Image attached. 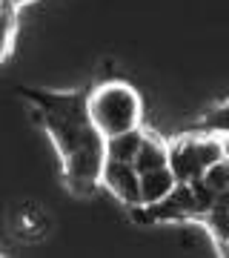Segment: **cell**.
<instances>
[{"label":"cell","instance_id":"1","mask_svg":"<svg viewBox=\"0 0 229 258\" xmlns=\"http://www.w3.org/2000/svg\"><path fill=\"white\" fill-rule=\"evenodd\" d=\"M86 98L89 89H20V101L32 112V120L55 144L63 184L74 195L98 192L106 158V138L92 123Z\"/></svg>","mask_w":229,"mask_h":258},{"label":"cell","instance_id":"2","mask_svg":"<svg viewBox=\"0 0 229 258\" xmlns=\"http://www.w3.org/2000/svg\"><path fill=\"white\" fill-rule=\"evenodd\" d=\"M86 109L103 138L143 126V98L132 83L106 81L95 86L86 98Z\"/></svg>","mask_w":229,"mask_h":258},{"label":"cell","instance_id":"3","mask_svg":"<svg viewBox=\"0 0 229 258\" xmlns=\"http://www.w3.org/2000/svg\"><path fill=\"white\" fill-rule=\"evenodd\" d=\"M166 144H169V169L178 184H189L201 178L212 164L229 158V138L203 129L166 138Z\"/></svg>","mask_w":229,"mask_h":258},{"label":"cell","instance_id":"4","mask_svg":"<svg viewBox=\"0 0 229 258\" xmlns=\"http://www.w3.org/2000/svg\"><path fill=\"white\" fill-rule=\"evenodd\" d=\"M101 186H106L115 198H118L126 210L140 207V184H137V169L129 161H115V158H103L101 169Z\"/></svg>","mask_w":229,"mask_h":258},{"label":"cell","instance_id":"5","mask_svg":"<svg viewBox=\"0 0 229 258\" xmlns=\"http://www.w3.org/2000/svg\"><path fill=\"white\" fill-rule=\"evenodd\" d=\"M132 166L137 169V175L169 166V144H166V138H161V135H155V132L146 129V132H143V141H140V147H137V152H135Z\"/></svg>","mask_w":229,"mask_h":258},{"label":"cell","instance_id":"6","mask_svg":"<svg viewBox=\"0 0 229 258\" xmlns=\"http://www.w3.org/2000/svg\"><path fill=\"white\" fill-rule=\"evenodd\" d=\"M137 184H140V207H149V204L164 201L166 195L175 189V175L169 166L164 169H152V172H140L137 175Z\"/></svg>","mask_w":229,"mask_h":258},{"label":"cell","instance_id":"7","mask_svg":"<svg viewBox=\"0 0 229 258\" xmlns=\"http://www.w3.org/2000/svg\"><path fill=\"white\" fill-rule=\"evenodd\" d=\"M143 132L146 129L137 126V129H129V132H120V135H112L106 138V158H115V161H135V152L143 141Z\"/></svg>","mask_w":229,"mask_h":258},{"label":"cell","instance_id":"8","mask_svg":"<svg viewBox=\"0 0 229 258\" xmlns=\"http://www.w3.org/2000/svg\"><path fill=\"white\" fill-rule=\"evenodd\" d=\"M20 29V9L9 6L6 0H0V63L12 55L15 40H18Z\"/></svg>","mask_w":229,"mask_h":258},{"label":"cell","instance_id":"9","mask_svg":"<svg viewBox=\"0 0 229 258\" xmlns=\"http://www.w3.org/2000/svg\"><path fill=\"white\" fill-rule=\"evenodd\" d=\"M15 232H18L20 238H43L46 232V218L40 215V212L32 207V204H26V207H20L18 210V224H15Z\"/></svg>","mask_w":229,"mask_h":258},{"label":"cell","instance_id":"10","mask_svg":"<svg viewBox=\"0 0 229 258\" xmlns=\"http://www.w3.org/2000/svg\"><path fill=\"white\" fill-rule=\"evenodd\" d=\"M201 129L203 132H215V135L229 138V101L215 103V106H209V109L203 112Z\"/></svg>","mask_w":229,"mask_h":258},{"label":"cell","instance_id":"11","mask_svg":"<svg viewBox=\"0 0 229 258\" xmlns=\"http://www.w3.org/2000/svg\"><path fill=\"white\" fill-rule=\"evenodd\" d=\"M9 6H15V9H23V6H29V3H35V0H6Z\"/></svg>","mask_w":229,"mask_h":258}]
</instances>
